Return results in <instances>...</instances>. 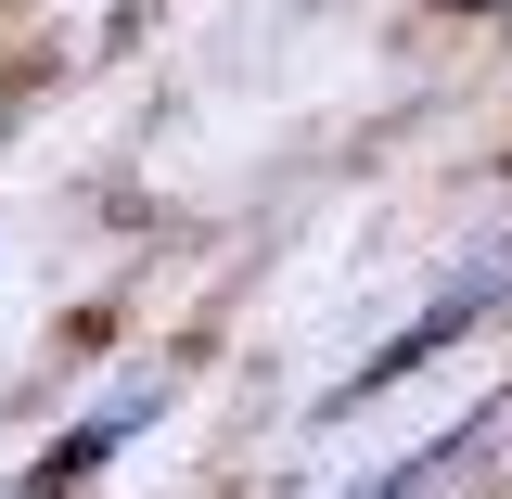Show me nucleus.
<instances>
[{"label":"nucleus","instance_id":"f257e3e1","mask_svg":"<svg viewBox=\"0 0 512 499\" xmlns=\"http://www.w3.org/2000/svg\"><path fill=\"white\" fill-rule=\"evenodd\" d=\"M154 397H167V372H128L116 397H90V423H77V436H64L52 461H39V474H26V499H64V487H90V474H103V461H116V448L141 436V423H154Z\"/></svg>","mask_w":512,"mask_h":499},{"label":"nucleus","instance_id":"f03ea898","mask_svg":"<svg viewBox=\"0 0 512 499\" xmlns=\"http://www.w3.org/2000/svg\"><path fill=\"white\" fill-rule=\"evenodd\" d=\"M487 295H500V269H487V282H461V295H436V308L410 320V333H397V346H384V359H372V372H359V384H397V372H410V359H436V346H448V333H461V320H474V308H487ZM359 384H346V397H359Z\"/></svg>","mask_w":512,"mask_h":499},{"label":"nucleus","instance_id":"7ed1b4c3","mask_svg":"<svg viewBox=\"0 0 512 499\" xmlns=\"http://www.w3.org/2000/svg\"><path fill=\"white\" fill-rule=\"evenodd\" d=\"M461 448H474V423H448L436 448H410V461H384V474H359V487H333V499H423L448 461H461Z\"/></svg>","mask_w":512,"mask_h":499}]
</instances>
